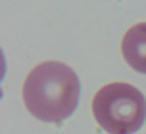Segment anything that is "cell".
I'll return each mask as SVG.
<instances>
[{"label": "cell", "instance_id": "3", "mask_svg": "<svg viewBox=\"0 0 146 134\" xmlns=\"http://www.w3.org/2000/svg\"><path fill=\"white\" fill-rule=\"evenodd\" d=\"M121 53L135 71L146 74V22L133 25L124 33Z\"/></svg>", "mask_w": 146, "mask_h": 134}, {"label": "cell", "instance_id": "1", "mask_svg": "<svg viewBox=\"0 0 146 134\" xmlns=\"http://www.w3.org/2000/svg\"><path fill=\"white\" fill-rule=\"evenodd\" d=\"M22 97L33 117L48 123H61L77 108L80 81L67 63L45 61L33 66L26 75Z\"/></svg>", "mask_w": 146, "mask_h": 134}, {"label": "cell", "instance_id": "2", "mask_svg": "<svg viewBox=\"0 0 146 134\" xmlns=\"http://www.w3.org/2000/svg\"><path fill=\"white\" fill-rule=\"evenodd\" d=\"M97 124L110 134H132L146 120V98L127 82L101 86L91 102Z\"/></svg>", "mask_w": 146, "mask_h": 134}]
</instances>
